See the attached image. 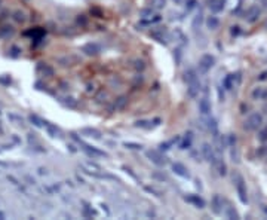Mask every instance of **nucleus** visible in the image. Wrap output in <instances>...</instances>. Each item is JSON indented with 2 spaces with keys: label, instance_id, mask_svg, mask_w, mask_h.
<instances>
[{
  "label": "nucleus",
  "instance_id": "nucleus-1",
  "mask_svg": "<svg viewBox=\"0 0 267 220\" xmlns=\"http://www.w3.org/2000/svg\"><path fill=\"white\" fill-rule=\"evenodd\" d=\"M71 137L74 141H78L81 146H82V151L85 154H88V156H92V158H108V155L103 151H100L98 148H95V146H91V144H86L82 138H79L78 135H76V132H71Z\"/></svg>",
  "mask_w": 267,
  "mask_h": 220
},
{
  "label": "nucleus",
  "instance_id": "nucleus-2",
  "mask_svg": "<svg viewBox=\"0 0 267 220\" xmlns=\"http://www.w3.org/2000/svg\"><path fill=\"white\" fill-rule=\"evenodd\" d=\"M263 124H264L263 115L258 113V112H254V113H251V115L245 119V122H244V130L248 131V132H254V131H258V130L263 127Z\"/></svg>",
  "mask_w": 267,
  "mask_h": 220
},
{
  "label": "nucleus",
  "instance_id": "nucleus-3",
  "mask_svg": "<svg viewBox=\"0 0 267 220\" xmlns=\"http://www.w3.org/2000/svg\"><path fill=\"white\" fill-rule=\"evenodd\" d=\"M233 183H235V188H236V192H238V197H239V201L246 205L248 204V192H246V183H245V178L236 173L233 176Z\"/></svg>",
  "mask_w": 267,
  "mask_h": 220
},
{
  "label": "nucleus",
  "instance_id": "nucleus-4",
  "mask_svg": "<svg viewBox=\"0 0 267 220\" xmlns=\"http://www.w3.org/2000/svg\"><path fill=\"white\" fill-rule=\"evenodd\" d=\"M145 156H147L151 162H153V164H156L158 167H165V165L168 164V158H166L165 155H162L161 151L150 149V151L145 152Z\"/></svg>",
  "mask_w": 267,
  "mask_h": 220
},
{
  "label": "nucleus",
  "instance_id": "nucleus-5",
  "mask_svg": "<svg viewBox=\"0 0 267 220\" xmlns=\"http://www.w3.org/2000/svg\"><path fill=\"white\" fill-rule=\"evenodd\" d=\"M201 152H202V156H204V159H205V161H208V162H209V164H212V165H215V164H217L218 158H217V155H215L214 148H212V146H211L209 143H204V144H202Z\"/></svg>",
  "mask_w": 267,
  "mask_h": 220
},
{
  "label": "nucleus",
  "instance_id": "nucleus-6",
  "mask_svg": "<svg viewBox=\"0 0 267 220\" xmlns=\"http://www.w3.org/2000/svg\"><path fill=\"white\" fill-rule=\"evenodd\" d=\"M215 64V58L209 54L202 55V58L199 60V71L201 73H208Z\"/></svg>",
  "mask_w": 267,
  "mask_h": 220
},
{
  "label": "nucleus",
  "instance_id": "nucleus-7",
  "mask_svg": "<svg viewBox=\"0 0 267 220\" xmlns=\"http://www.w3.org/2000/svg\"><path fill=\"white\" fill-rule=\"evenodd\" d=\"M223 210H224V201L221 199V197L218 194H215L211 199V211L215 214V216H221L223 214Z\"/></svg>",
  "mask_w": 267,
  "mask_h": 220
},
{
  "label": "nucleus",
  "instance_id": "nucleus-8",
  "mask_svg": "<svg viewBox=\"0 0 267 220\" xmlns=\"http://www.w3.org/2000/svg\"><path fill=\"white\" fill-rule=\"evenodd\" d=\"M198 107H199V112H201V115H202L204 118H206V116H209V115H211L212 107H211V101H209L208 95H205V97H202V98L199 100Z\"/></svg>",
  "mask_w": 267,
  "mask_h": 220
},
{
  "label": "nucleus",
  "instance_id": "nucleus-9",
  "mask_svg": "<svg viewBox=\"0 0 267 220\" xmlns=\"http://www.w3.org/2000/svg\"><path fill=\"white\" fill-rule=\"evenodd\" d=\"M82 52H85L89 57H95V55H98L101 52V46L98 44H95V42H89V44L82 46Z\"/></svg>",
  "mask_w": 267,
  "mask_h": 220
},
{
  "label": "nucleus",
  "instance_id": "nucleus-10",
  "mask_svg": "<svg viewBox=\"0 0 267 220\" xmlns=\"http://www.w3.org/2000/svg\"><path fill=\"white\" fill-rule=\"evenodd\" d=\"M205 122H206V128H208V131L211 132V135L214 137V140H217V138L220 137V132H218V124H217V121H215L214 118H211V116H206V118H205Z\"/></svg>",
  "mask_w": 267,
  "mask_h": 220
},
{
  "label": "nucleus",
  "instance_id": "nucleus-11",
  "mask_svg": "<svg viewBox=\"0 0 267 220\" xmlns=\"http://www.w3.org/2000/svg\"><path fill=\"white\" fill-rule=\"evenodd\" d=\"M184 199L187 202H190V204H193L198 208H205V205H206V202L204 201V198H201L199 195H195V194H190V195L184 197Z\"/></svg>",
  "mask_w": 267,
  "mask_h": 220
},
{
  "label": "nucleus",
  "instance_id": "nucleus-12",
  "mask_svg": "<svg viewBox=\"0 0 267 220\" xmlns=\"http://www.w3.org/2000/svg\"><path fill=\"white\" fill-rule=\"evenodd\" d=\"M260 14H261V11H260V8H258V6H251V8L246 11V15H245V20H246V22H249V24H254V22L258 20Z\"/></svg>",
  "mask_w": 267,
  "mask_h": 220
},
{
  "label": "nucleus",
  "instance_id": "nucleus-13",
  "mask_svg": "<svg viewBox=\"0 0 267 220\" xmlns=\"http://www.w3.org/2000/svg\"><path fill=\"white\" fill-rule=\"evenodd\" d=\"M171 168H172V171H174L177 176H180V177H183V178H190V173H188V170L185 168V165H183V164H180V162H174V164L171 165Z\"/></svg>",
  "mask_w": 267,
  "mask_h": 220
},
{
  "label": "nucleus",
  "instance_id": "nucleus-14",
  "mask_svg": "<svg viewBox=\"0 0 267 220\" xmlns=\"http://www.w3.org/2000/svg\"><path fill=\"white\" fill-rule=\"evenodd\" d=\"M201 92V82H192V84H187V95L190 98H196Z\"/></svg>",
  "mask_w": 267,
  "mask_h": 220
},
{
  "label": "nucleus",
  "instance_id": "nucleus-15",
  "mask_svg": "<svg viewBox=\"0 0 267 220\" xmlns=\"http://www.w3.org/2000/svg\"><path fill=\"white\" fill-rule=\"evenodd\" d=\"M150 34H151V38L156 39L159 44H162V45H166V44H168L166 30H153V31H151Z\"/></svg>",
  "mask_w": 267,
  "mask_h": 220
},
{
  "label": "nucleus",
  "instance_id": "nucleus-16",
  "mask_svg": "<svg viewBox=\"0 0 267 220\" xmlns=\"http://www.w3.org/2000/svg\"><path fill=\"white\" fill-rule=\"evenodd\" d=\"M224 214H226L227 219H230V220H239V219H241V216H239V213L236 211V208H235L232 204H228V202H227V205L224 207Z\"/></svg>",
  "mask_w": 267,
  "mask_h": 220
},
{
  "label": "nucleus",
  "instance_id": "nucleus-17",
  "mask_svg": "<svg viewBox=\"0 0 267 220\" xmlns=\"http://www.w3.org/2000/svg\"><path fill=\"white\" fill-rule=\"evenodd\" d=\"M235 85H236V76H235V73H230V75H227V76L223 79V88L227 89V91L233 89Z\"/></svg>",
  "mask_w": 267,
  "mask_h": 220
},
{
  "label": "nucleus",
  "instance_id": "nucleus-18",
  "mask_svg": "<svg viewBox=\"0 0 267 220\" xmlns=\"http://www.w3.org/2000/svg\"><path fill=\"white\" fill-rule=\"evenodd\" d=\"M81 134H83L86 137H91V138H95V140H101V131L97 130V128H89V127L82 128L81 130Z\"/></svg>",
  "mask_w": 267,
  "mask_h": 220
},
{
  "label": "nucleus",
  "instance_id": "nucleus-19",
  "mask_svg": "<svg viewBox=\"0 0 267 220\" xmlns=\"http://www.w3.org/2000/svg\"><path fill=\"white\" fill-rule=\"evenodd\" d=\"M252 100H267V88L264 87H257L252 92H251Z\"/></svg>",
  "mask_w": 267,
  "mask_h": 220
},
{
  "label": "nucleus",
  "instance_id": "nucleus-20",
  "mask_svg": "<svg viewBox=\"0 0 267 220\" xmlns=\"http://www.w3.org/2000/svg\"><path fill=\"white\" fill-rule=\"evenodd\" d=\"M184 81H185V84H192V82L199 81L196 70H195V68H187V70L184 71Z\"/></svg>",
  "mask_w": 267,
  "mask_h": 220
},
{
  "label": "nucleus",
  "instance_id": "nucleus-21",
  "mask_svg": "<svg viewBox=\"0 0 267 220\" xmlns=\"http://www.w3.org/2000/svg\"><path fill=\"white\" fill-rule=\"evenodd\" d=\"M184 135H185V137H184V140L180 143V149H181V151H185V149H190V148H192L193 132H192V131H188V132H185Z\"/></svg>",
  "mask_w": 267,
  "mask_h": 220
},
{
  "label": "nucleus",
  "instance_id": "nucleus-22",
  "mask_svg": "<svg viewBox=\"0 0 267 220\" xmlns=\"http://www.w3.org/2000/svg\"><path fill=\"white\" fill-rule=\"evenodd\" d=\"M226 0H209V8L214 14H218L224 9Z\"/></svg>",
  "mask_w": 267,
  "mask_h": 220
},
{
  "label": "nucleus",
  "instance_id": "nucleus-23",
  "mask_svg": "<svg viewBox=\"0 0 267 220\" xmlns=\"http://www.w3.org/2000/svg\"><path fill=\"white\" fill-rule=\"evenodd\" d=\"M178 140H180V137H174L172 140H168V141L161 143V144H159L161 152H168V151H171V149H172V146H174Z\"/></svg>",
  "mask_w": 267,
  "mask_h": 220
},
{
  "label": "nucleus",
  "instance_id": "nucleus-24",
  "mask_svg": "<svg viewBox=\"0 0 267 220\" xmlns=\"http://www.w3.org/2000/svg\"><path fill=\"white\" fill-rule=\"evenodd\" d=\"M206 27H208L209 30H217V28L220 27V20H218L215 15H209V17L206 18Z\"/></svg>",
  "mask_w": 267,
  "mask_h": 220
},
{
  "label": "nucleus",
  "instance_id": "nucleus-25",
  "mask_svg": "<svg viewBox=\"0 0 267 220\" xmlns=\"http://www.w3.org/2000/svg\"><path fill=\"white\" fill-rule=\"evenodd\" d=\"M202 21H204V12H202V9H201V11H199V14L193 18L192 28H193L195 31H198V30L201 28V25H202Z\"/></svg>",
  "mask_w": 267,
  "mask_h": 220
},
{
  "label": "nucleus",
  "instance_id": "nucleus-26",
  "mask_svg": "<svg viewBox=\"0 0 267 220\" xmlns=\"http://www.w3.org/2000/svg\"><path fill=\"white\" fill-rule=\"evenodd\" d=\"M228 148H230V159H232L233 162L239 164V161H241V156H239L238 146L235 144V146H228Z\"/></svg>",
  "mask_w": 267,
  "mask_h": 220
},
{
  "label": "nucleus",
  "instance_id": "nucleus-27",
  "mask_svg": "<svg viewBox=\"0 0 267 220\" xmlns=\"http://www.w3.org/2000/svg\"><path fill=\"white\" fill-rule=\"evenodd\" d=\"M214 167L217 168V171H218V174H220V176H226V174H227V165L224 164V161H223V159H218V161H217V164H215Z\"/></svg>",
  "mask_w": 267,
  "mask_h": 220
},
{
  "label": "nucleus",
  "instance_id": "nucleus-28",
  "mask_svg": "<svg viewBox=\"0 0 267 220\" xmlns=\"http://www.w3.org/2000/svg\"><path fill=\"white\" fill-rule=\"evenodd\" d=\"M151 8H153L155 11H161L166 6V0H151Z\"/></svg>",
  "mask_w": 267,
  "mask_h": 220
},
{
  "label": "nucleus",
  "instance_id": "nucleus-29",
  "mask_svg": "<svg viewBox=\"0 0 267 220\" xmlns=\"http://www.w3.org/2000/svg\"><path fill=\"white\" fill-rule=\"evenodd\" d=\"M153 8H147V9H141L140 11V17L143 18V20H148V18H151V17H153Z\"/></svg>",
  "mask_w": 267,
  "mask_h": 220
},
{
  "label": "nucleus",
  "instance_id": "nucleus-30",
  "mask_svg": "<svg viewBox=\"0 0 267 220\" xmlns=\"http://www.w3.org/2000/svg\"><path fill=\"white\" fill-rule=\"evenodd\" d=\"M123 146H125L126 149H131V151H141V149H143V144L132 143V141H125Z\"/></svg>",
  "mask_w": 267,
  "mask_h": 220
},
{
  "label": "nucleus",
  "instance_id": "nucleus-31",
  "mask_svg": "<svg viewBox=\"0 0 267 220\" xmlns=\"http://www.w3.org/2000/svg\"><path fill=\"white\" fill-rule=\"evenodd\" d=\"M196 5H198L196 0H187V2H185V6H184L185 14H188L190 11H193V9L196 8Z\"/></svg>",
  "mask_w": 267,
  "mask_h": 220
},
{
  "label": "nucleus",
  "instance_id": "nucleus-32",
  "mask_svg": "<svg viewBox=\"0 0 267 220\" xmlns=\"http://www.w3.org/2000/svg\"><path fill=\"white\" fill-rule=\"evenodd\" d=\"M161 21H162V17H161V15H153V18L144 20L141 24H144V25H150V24H156V22H161Z\"/></svg>",
  "mask_w": 267,
  "mask_h": 220
},
{
  "label": "nucleus",
  "instance_id": "nucleus-33",
  "mask_svg": "<svg viewBox=\"0 0 267 220\" xmlns=\"http://www.w3.org/2000/svg\"><path fill=\"white\" fill-rule=\"evenodd\" d=\"M126 103H128V98H126L125 95H121V97L116 100V103H114V106H116V109H123Z\"/></svg>",
  "mask_w": 267,
  "mask_h": 220
},
{
  "label": "nucleus",
  "instance_id": "nucleus-34",
  "mask_svg": "<svg viewBox=\"0 0 267 220\" xmlns=\"http://www.w3.org/2000/svg\"><path fill=\"white\" fill-rule=\"evenodd\" d=\"M148 124H151V122L150 121H145V119H141V121H137L134 125L137 128H145V130H148V128H151V125H148Z\"/></svg>",
  "mask_w": 267,
  "mask_h": 220
},
{
  "label": "nucleus",
  "instance_id": "nucleus-35",
  "mask_svg": "<svg viewBox=\"0 0 267 220\" xmlns=\"http://www.w3.org/2000/svg\"><path fill=\"white\" fill-rule=\"evenodd\" d=\"M144 191L148 192V194H151V195L158 197V198L162 197V192H161V191H158V189H155V188H151V186H144Z\"/></svg>",
  "mask_w": 267,
  "mask_h": 220
},
{
  "label": "nucleus",
  "instance_id": "nucleus-36",
  "mask_svg": "<svg viewBox=\"0 0 267 220\" xmlns=\"http://www.w3.org/2000/svg\"><path fill=\"white\" fill-rule=\"evenodd\" d=\"M30 121H31L36 127H42V125H45V122H46V121L43 122L39 116H36V115H31V116H30Z\"/></svg>",
  "mask_w": 267,
  "mask_h": 220
},
{
  "label": "nucleus",
  "instance_id": "nucleus-37",
  "mask_svg": "<svg viewBox=\"0 0 267 220\" xmlns=\"http://www.w3.org/2000/svg\"><path fill=\"white\" fill-rule=\"evenodd\" d=\"M14 20L17 22H24L25 21V14L21 12V11H17V12H14Z\"/></svg>",
  "mask_w": 267,
  "mask_h": 220
},
{
  "label": "nucleus",
  "instance_id": "nucleus-38",
  "mask_svg": "<svg viewBox=\"0 0 267 220\" xmlns=\"http://www.w3.org/2000/svg\"><path fill=\"white\" fill-rule=\"evenodd\" d=\"M175 36H177V38L180 39L178 42H180V45H181V46L187 44V39H185V36L183 34V31H180V30H175Z\"/></svg>",
  "mask_w": 267,
  "mask_h": 220
},
{
  "label": "nucleus",
  "instance_id": "nucleus-39",
  "mask_svg": "<svg viewBox=\"0 0 267 220\" xmlns=\"http://www.w3.org/2000/svg\"><path fill=\"white\" fill-rule=\"evenodd\" d=\"M181 58H183V52H181V49H180V48L174 49V60H175V64H177V66L181 63Z\"/></svg>",
  "mask_w": 267,
  "mask_h": 220
},
{
  "label": "nucleus",
  "instance_id": "nucleus-40",
  "mask_svg": "<svg viewBox=\"0 0 267 220\" xmlns=\"http://www.w3.org/2000/svg\"><path fill=\"white\" fill-rule=\"evenodd\" d=\"M134 67H135L137 71H143V70L145 68V64H144L143 60H135V61H134Z\"/></svg>",
  "mask_w": 267,
  "mask_h": 220
},
{
  "label": "nucleus",
  "instance_id": "nucleus-41",
  "mask_svg": "<svg viewBox=\"0 0 267 220\" xmlns=\"http://www.w3.org/2000/svg\"><path fill=\"white\" fill-rule=\"evenodd\" d=\"M258 140H260V141H263V143L267 140V128H263V127L260 128V132H258Z\"/></svg>",
  "mask_w": 267,
  "mask_h": 220
},
{
  "label": "nucleus",
  "instance_id": "nucleus-42",
  "mask_svg": "<svg viewBox=\"0 0 267 220\" xmlns=\"http://www.w3.org/2000/svg\"><path fill=\"white\" fill-rule=\"evenodd\" d=\"M8 118H9L11 121L17 122V125H22V124H24L22 118H20V116H17V115H8Z\"/></svg>",
  "mask_w": 267,
  "mask_h": 220
},
{
  "label": "nucleus",
  "instance_id": "nucleus-43",
  "mask_svg": "<svg viewBox=\"0 0 267 220\" xmlns=\"http://www.w3.org/2000/svg\"><path fill=\"white\" fill-rule=\"evenodd\" d=\"M153 178H158V180H168V177L165 174H159V173H153Z\"/></svg>",
  "mask_w": 267,
  "mask_h": 220
},
{
  "label": "nucleus",
  "instance_id": "nucleus-44",
  "mask_svg": "<svg viewBox=\"0 0 267 220\" xmlns=\"http://www.w3.org/2000/svg\"><path fill=\"white\" fill-rule=\"evenodd\" d=\"M239 33H241V27H239V25H233V27H232V34H233V36H238Z\"/></svg>",
  "mask_w": 267,
  "mask_h": 220
},
{
  "label": "nucleus",
  "instance_id": "nucleus-45",
  "mask_svg": "<svg viewBox=\"0 0 267 220\" xmlns=\"http://www.w3.org/2000/svg\"><path fill=\"white\" fill-rule=\"evenodd\" d=\"M217 92H218V100H220V101H224V92L221 91V87L217 88Z\"/></svg>",
  "mask_w": 267,
  "mask_h": 220
},
{
  "label": "nucleus",
  "instance_id": "nucleus-46",
  "mask_svg": "<svg viewBox=\"0 0 267 220\" xmlns=\"http://www.w3.org/2000/svg\"><path fill=\"white\" fill-rule=\"evenodd\" d=\"M123 170H125V171H126V173H128V174H129V176H131L132 178H135V180L138 178V177H137V176H135V174L132 173V170H131V168H128V167H123Z\"/></svg>",
  "mask_w": 267,
  "mask_h": 220
},
{
  "label": "nucleus",
  "instance_id": "nucleus-47",
  "mask_svg": "<svg viewBox=\"0 0 267 220\" xmlns=\"http://www.w3.org/2000/svg\"><path fill=\"white\" fill-rule=\"evenodd\" d=\"M257 79H258V81H261V82H263V81H266V79H267V71H263Z\"/></svg>",
  "mask_w": 267,
  "mask_h": 220
},
{
  "label": "nucleus",
  "instance_id": "nucleus-48",
  "mask_svg": "<svg viewBox=\"0 0 267 220\" xmlns=\"http://www.w3.org/2000/svg\"><path fill=\"white\" fill-rule=\"evenodd\" d=\"M260 208H261V211L267 216V204H264V202H261L260 204Z\"/></svg>",
  "mask_w": 267,
  "mask_h": 220
},
{
  "label": "nucleus",
  "instance_id": "nucleus-49",
  "mask_svg": "<svg viewBox=\"0 0 267 220\" xmlns=\"http://www.w3.org/2000/svg\"><path fill=\"white\" fill-rule=\"evenodd\" d=\"M11 52H12V57H18L20 49H18V48H12V49H11Z\"/></svg>",
  "mask_w": 267,
  "mask_h": 220
},
{
  "label": "nucleus",
  "instance_id": "nucleus-50",
  "mask_svg": "<svg viewBox=\"0 0 267 220\" xmlns=\"http://www.w3.org/2000/svg\"><path fill=\"white\" fill-rule=\"evenodd\" d=\"M100 207H101V208H103V210L105 211V214H107V216H110V210L107 208V205H105V204H101Z\"/></svg>",
  "mask_w": 267,
  "mask_h": 220
},
{
  "label": "nucleus",
  "instance_id": "nucleus-51",
  "mask_svg": "<svg viewBox=\"0 0 267 220\" xmlns=\"http://www.w3.org/2000/svg\"><path fill=\"white\" fill-rule=\"evenodd\" d=\"M153 125H155V127H158V125H161V119H159V118H156V119H153Z\"/></svg>",
  "mask_w": 267,
  "mask_h": 220
},
{
  "label": "nucleus",
  "instance_id": "nucleus-52",
  "mask_svg": "<svg viewBox=\"0 0 267 220\" xmlns=\"http://www.w3.org/2000/svg\"><path fill=\"white\" fill-rule=\"evenodd\" d=\"M196 188L202 189V185H201V180H196Z\"/></svg>",
  "mask_w": 267,
  "mask_h": 220
},
{
  "label": "nucleus",
  "instance_id": "nucleus-53",
  "mask_svg": "<svg viewBox=\"0 0 267 220\" xmlns=\"http://www.w3.org/2000/svg\"><path fill=\"white\" fill-rule=\"evenodd\" d=\"M174 2H175V3H178V5H180V3H181V2H183V0H174Z\"/></svg>",
  "mask_w": 267,
  "mask_h": 220
},
{
  "label": "nucleus",
  "instance_id": "nucleus-54",
  "mask_svg": "<svg viewBox=\"0 0 267 220\" xmlns=\"http://www.w3.org/2000/svg\"><path fill=\"white\" fill-rule=\"evenodd\" d=\"M266 27H267V21H266Z\"/></svg>",
  "mask_w": 267,
  "mask_h": 220
}]
</instances>
